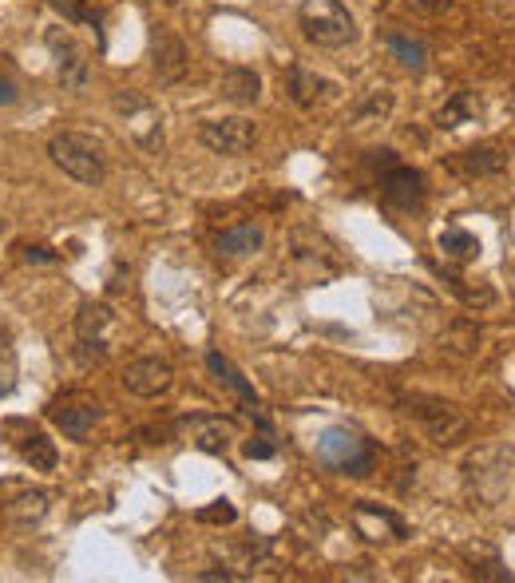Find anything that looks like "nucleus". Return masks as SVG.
<instances>
[{
	"mask_svg": "<svg viewBox=\"0 0 515 583\" xmlns=\"http://www.w3.org/2000/svg\"><path fill=\"white\" fill-rule=\"evenodd\" d=\"M313 453H317V465L341 476H369L377 465V445L353 429H325Z\"/></svg>",
	"mask_w": 515,
	"mask_h": 583,
	"instance_id": "f257e3e1",
	"label": "nucleus"
},
{
	"mask_svg": "<svg viewBox=\"0 0 515 583\" xmlns=\"http://www.w3.org/2000/svg\"><path fill=\"white\" fill-rule=\"evenodd\" d=\"M298 28L317 48H345L357 36V20L341 0H306L298 8Z\"/></svg>",
	"mask_w": 515,
	"mask_h": 583,
	"instance_id": "f03ea898",
	"label": "nucleus"
},
{
	"mask_svg": "<svg viewBox=\"0 0 515 583\" xmlns=\"http://www.w3.org/2000/svg\"><path fill=\"white\" fill-rule=\"evenodd\" d=\"M48 155L52 163L72 175L76 183L84 187H100L103 183V147L92 139V135H80V131H64L48 143Z\"/></svg>",
	"mask_w": 515,
	"mask_h": 583,
	"instance_id": "7ed1b4c3",
	"label": "nucleus"
},
{
	"mask_svg": "<svg viewBox=\"0 0 515 583\" xmlns=\"http://www.w3.org/2000/svg\"><path fill=\"white\" fill-rule=\"evenodd\" d=\"M48 421H52L64 437L84 441V437L96 429V421H100V401H96L88 389H64L60 397H52Z\"/></svg>",
	"mask_w": 515,
	"mask_h": 583,
	"instance_id": "20e7f679",
	"label": "nucleus"
},
{
	"mask_svg": "<svg viewBox=\"0 0 515 583\" xmlns=\"http://www.w3.org/2000/svg\"><path fill=\"white\" fill-rule=\"evenodd\" d=\"M258 131L254 123L242 116H226V119H203L199 123V143L214 155H246L254 147Z\"/></svg>",
	"mask_w": 515,
	"mask_h": 583,
	"instance_id": "39448f33",
	"label": "nucleus"
},
{
	"mask_svg": "<svg viewBox=\"0 0 515 583\" xmlns=\"http://www.w3.org/2000/svg\"><path fill=\"white\" fill-rule=\"evenodd\" d=\"M115 112L127 119V127H131V135H135V143L139 147H147V151H159L163 147V119L159 112L151 108V100H143L139 92H115Z\"/></svg>",
	"mask_w": 515,
	"mask_h": 583,
	"instance_id": "423d86ee",
	"label": "nucleus"
},
{
	"mask_svg": "<svg viewBox=\"0 0 515 583\" xmlns=\"http://www.w3.org/2000/svg\"><path fill=\"white\" fill-rule=\"evenodd\" d=\"M349 520H353L357 536H365L369 544H397V540L409 536V524L393 508H381L373 500H357L353 512H349Z\"/></svg>",
	"mask_w": 515,
	"mask_h": 583,
	"instance_id": "0eeeda50",
	"label": "nucleus"
},
{
	"mask_svg": "<svg viewBox=\"0 0 515 583\" xmlns=\"http://www.w3.org/2000/svg\"><path fill=\"white\" fill-rule=\"evenodd\" d=\"M111 326H115V314H111L107 306H96V302L80 306V314H76V334H80L76 357H80L84 365H92V361H103V357H107Z\"/></svg>",
	"mask_w": 515,
	"mask_h": 583,
	"instance_id": "6e6552de",
	"label": "nucleus"
},
{
	"mask_svg": "<svg viewBox=\"0 0 515 583\" xmlns=\"http://www.w3.org/2000/svg\"><path fill=\"white\" fill-rule=\"evenodd\" d=\"M409 413L424 425V433H428L436 445H444V449H452V445H460V441L468 437V421H464L452 405H440V401H412Z\"/></svg>",
	"mask_w": 515,
	"mask_h": 583,
	"instance_id": "1a4fd4ad",
	"label": "nucleus"
},
{
	"mask_svg": "<svg viewBox=\"0 0 515 583\" xmlns=\"http://www.w3.org/2000/svg\"><path fill=\"white\" fill-rule=\"evenodd\" d=\"M179 437L191 441L199 453H210V457H222L230 449V441L238 437V425L230 417H206V413H195V417H183L179 421Z\"/></svg>",
	"mask_w": 515,
	"mask_h": 583,
	"instance_id": "9d476101",
	"label": "nucleus"
},
{
	"mask_svg": "<svg viewBox=\"0 0 515 583\" xmlns=\"http://www.w3.org/2000/svg\"><path fill=\"white\" fill-rule=\"evenodd\" d=\"M171 385H175V369H171V361H163V357H135V361L123 369V389L135 393V397H143V401L163 397Z\"/></svg>",
	"mask_w": 515,
	"mask_h": 583,
	"instance_id": "9b49d317",
	"label": "nucleus"
},
{
	"mask_svg": "<svg viewBox=\"0 0 515 583\" xmlns=\"http://www.w3.org/2000/svg\"><path fill=\"white\" fill-rule=\"evenodd\" d=\"M48 48L56 56V80H60V88L64 92H84L88 88V72H92L88 52L68 32H52L48 36Z\"/></svg>",
	"mask_w": 515,
	"mask_h": 583,
	"instance_id": "f8f14e48",
	"label": "nucleus"
},
{
	"mask_svg": "<svg viewBox=\"0 0 515 583\" xmlns=\"http://www.w3.org/2000/svg\"><path fill=\"white\" fill-rule=\"evenodd\" d=\"M381 199L393 207V211H420L424 203V175L412 171V167H385L381 175Z\"/></svg>",
	"mask_w": 515,
	"mask_h": 583,
	"instance_id": "ddd939ff",
	"label": "nucleus"
},
{
	"mask_svg": "<svg viewBox=\"0 0 515 583\" xmlns=\"http://www.w3.org/2000/svg\"><path fill=\"white\" fill-rule=\"evenodd\" d=\"M444 167L460 179H484V175H500L508 167V155L504 147L496 143H480V147H468V151H456L444 159Z\"/></svg>",
	"mask_w": 515,
	"mask_h": 583,
	"instance_id": "4468645a",
	"label": "nucleus"
},
{
	"mask_svg": "<svg viewBox=\"0 0 515 583\" xmlns=\"http://www.w3.org/2000/svg\"><path fill=\"white\" fill-rule=\"evenodd\" d=\"M151 56H155V76L159 84H179L191 68V52L187 44L175 36V32H155V44H151Z\"/></svg>",
	"mask_w": 515,
	"mask_h": 583,
	"instance_id": "2eb2a0df",
	"label": "nucleus"
},
{
	"mask_svg": "<svg viewBox=\"0 0 515 583\" xmlns=\"http://www.w3.org/2000/svg\"><path fill=\"white\" fill-rule=\"evenodd\" d=\"M48 492L44 488H20L12 500H4V520L16 524V528H32L48 516Z\"/></svg>",
	"mask_w": 515,
	"mask_h": 583,
	"instance_id": "dca6fc26",
	"label": "nucleus"
},
{
	"mask_svg": "<svg viewBox=\"0 0 515 583\" xmlns=\"http://www.w3.org/2000/svg\"><path fill=\"white\" fill-rule=\"evenodd\" d=\"M218 96L230 100V104H238V108H250L262 96V80H258L254 68H226L222 80H218Z\"/></svg>",
	"mask_w": 515,
	"mask_h": 583,
	"instance_id": "f3484780",
	"label": "nucleus"
},
{
	"mask_svg": "<svg viewBox=\"0 0 515 583\" xmlns=\"http://www.w3.org/2000/svg\"><path fill=\"white\" fill-rule=\"evenodd\" d=\"M262 242H266L262 227L242 223V227H230V231L218 234V238H214V250H218V254H226V258H246V254H258V250H262Z\"/></svg>",
	"mask_w": 515,
	"mask_h": 583,
	"instance_id": "a211bd4d",
	"label": "nucleus"
},
{
	"mask_svg": "<svg viewBox=\"0 0 515 583\" xmlns=\"http://www.w3.org/2000/svg\"><path fill=\"white\" fill-rule=\"evenodd\" d=\"M12 445H16L20 461H24V465H32L36 472H52L56 461H60V457H56V445H52L40 429H24V437H20V441H12Z\"/></svg>",
	"mask_w": 515,
	"mask_h": 583,
	"instance_id": "6ab92c4d",
	"label": "nucleus"
},
{
	"mask_svg": "<svg viewBox=\"0 0 515 583\" xmlns=\"http://www.w3.org/2000/svg\"><path fill=\"white\" fill-rule=\"evenodd\" d=\"M385 48H389V56H393L401 68H409V72H420V68L428 64V44H424L420 36H412V32H389V36H385Z\"/></svg>",
	"mask_w": 515,
	"mask_h": 583,
	"instance_id": "aec40b11",
	"label": "nucleus"
},
{
	"mask_svg": "<svg viewBox=\"0 0 515 583\" xmlns=\"http://www.w3.org/2000/svg\"><path fill=\"white\" fill-rule=\"evenodd\" d=\"M206 365H210V373H214V377H218L226 389H234V393H238L246 405H258V393H254V385H250V381L238 373V365H234L230 357H222L218 350H210V353H206Z\"/></svg>",
	"mask_w": 515,
	"mask_h": 583,
	"instance_id": "412c9836",
	"label": "nucleus"
},
{
	"mask_svg": "<svg viewBox=\"0 0 515 583\" xmlns=\"http://www.w3.org/2000/svg\"><path fill=\"white\" fill-rule=\"evenodd\" d=\"M321 88H329V84H325L317 72L302 68V64H294L290 76H286V92H290V100H294L298 108H313L317 96H321Z\"/></svg>",
	"mask_w": 515,
	"mask_h": 583,
	"instance_id": "4be33fe9",
	"label": "nucleus"
},
{
	"mask_svg": "<svg viewBox=\"0 0 515 583\" xmlns=\"http://www.w3.org/2000/svg\"><path fill=\"white\" fill-rule=\"evenodd\" d=\"M480 112V100H476V92H456L440 112H436V127L444 131H452V127H460V123H468V119Z\"/></svg>",
	"mask_w": 515,
	"mask_h": 583,
	"instance_id": "5701e85b",
	"label": "nucleus"
},
{
	"mask_svg": "<svg viewBox=\"0 0 515 583\" xmlns=\"http://www.w3.org/2000/svg\"><path fill=\"white\" fill-rule=\"evenodd\" d=\"M464 556H468V564H472V576H476V580L515 583V576L504 568V564H500V556H496L492 548H468Z\"/></svg>",
	"mask_w": 515,
	"mask_h": 583,
	"instance_id": "b1692460",
	"label": "nucleus"
},
{
	"mask_svg": "<svg viewBox=\"0 0 515 583\" xmlns=\"http://www.w3.org/2000/svg\"><path fill=\"white\" fill-rule=\"evenodd\" d=\"M440 254L452 258V262H472L480 254V238L460 231V227H448V231L440 234Z\"/></svg>",
	"mask_w": 515,
	"mask_h": 583,
	"instance_id": "393cba45",
	"label": "nucleus"
},
{
	"mask_svg": "<svg viewBox=\"0 0 515 583\" xmlns=\"http://www.w3.org/2000/svg\"><path fill=\"white\" fill-rule=\"evenodd\" d=\"M393 112V96L389 92H373L369 100H361L353 108V123H369V119H385Z\"/></svg>",
	"mask_w": 515,
	"mask_h": 583,
	"instance_id": "a878e982",
	"label": "nucleus"
},
{
	"mask_svg": "<svg viewBox=\"0 0 515 583\" xmlns=\"http://www.w3.org/2000/svg\"><path fill=\"white\" fill-rule=\"evenodd\" d=\"M195 520H199V524H214V528H226V524L238 520V512H234L230 500H214V504H206V508L195 512Z\"/></svg>",
	"mask_w": 515,
	"mask_h": 583,
	"instance_id": "bb28decb",
	"label": "nucleus"
},
{
	"mask_svg": "<svg viewBox=\"0 0 515 583\" xmlns=\"http://www.w3.org/2000/svg\"><path fill=\"white\" fill-rule=\"evenodd\" d=\"M274 453H278V445L266 441V437H250V441L242 445V457H246V461H270Z\"/></svg>",
	"mask_w": 515,
	"mask_h": 583,
	"instance_id": "cd10ccee",
	"label": "nucleus"
},
{
	"mask_svg": "<svg viewBox=\"0 0 515 583\" xmlns=\"http://www.w3.org/2000/svg\"><path fill=\"white\" fill-rule=\"evenodd\" d=\"M24 258H28V262H56L60 254L48 250V246H24Z\"/></svg>",
	"mask_w": 515,
	"mask_h": 583,
	"instance_id": "c85d7f7f",
	"label": "nucleus"
},
{
	"mask_svg": "<svg viewBox=\"0 0 515 583\" xmlns=\"http://www.w3.org/2000/svg\"><path fill=\"white\" fill-rule=\"evenodd\" d=\"M412 4H416L420 12H444V8L452 4V0H412Z\"/></svg>",
	"mask_w": 515,
	"mask_h": 583,
	"instance_id": "c756f323",
	"label": "nucleus"
},
{
	"mask_svg": "<svg viewBox=\"0 0 515 583\" xmlns=\"http://www.w3.org/2000/svg\"><path fill=\"white\" fill-rule=\"evenodd\" d=\"M16 100V88L12 84H0V104H12Z\"/></svg>",
	"mask_w": 515,
	"mask_h": 583,
	"instance_id": "7c9ffc66",
	"label": "nucleus"
}]
</instances>
